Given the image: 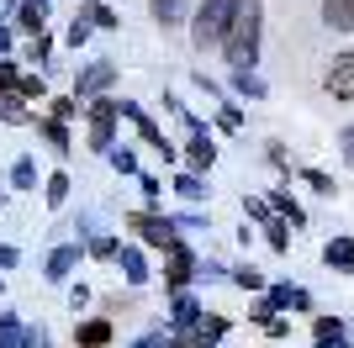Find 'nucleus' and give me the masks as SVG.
I'll use <instances>...</instances> for the list:
<instances>
[{
	"label": "nucleus",
	"instance_id": "1",
	"mask_svg": "<svg viewBox=\"0 0 354 348\" xmlns=\"http://www.w3.org/2000/svg\"><path fill=\"white\" fill-rule=\"evenodd\" d=\"M259 48H265V6L259 0H243L233 32L222 37L217 53L227 58V69H259Z\"/></svg>",
	"mask_w": 354,
	"mask_h": 348
},
{
	"label": "nucleus",
	"instance_id": "2",
	"mask_svg": "<svg viewBox=\"0 0 354 348\" xmlns=\"http://www.w3.org/2000/svg\"><path fill=\"white\" fill-rule=\"evenodd\" d=\"M238 11H243V0H201V6L191 11V43H196V53L222 48V37L233 32Z\"/></svg>",
	"mask_w": 354,
	"mask_h": 348
},
{
	"label": "nucleus",
	"instance_id": "3",
	"mask_svg": "<svg viewBox=\"0 0 354 348\" xmlns=\"http://www.w3.org/2000/svg\"><path fill=\"white\" fill-rule=\"evenodd\" d=\"M122 232L138 238L143 248H153V253H169V248L180 243V222L169 217V211H148V206L127 211V217H122Z\"/></svg>",
	"mask_w": 354,
	"mask_h": 348
},
{
	"label": "nucleus",
	"instance_id": "4",
	"mask_svg": "<svg viewBox=\"0 0 354 348\" xmlns=\"http://www.w3.org/2000/svg\"><path fill=\"white\" fill-rule=\"evenodd\" d=\"M159 280H164V296H180V290H191L196 280H201V253H196L185 238H180L169 253H164L159 264Z\"/></svg>",
	"mask_w": 354,
	"mask_h": 348
},
{
	"label": "nucleus",
	"instance_id": "5",
	"mask_svg": "<svg viewBox=\"0 0 354 348\" xmlns=\"http://www.w3.org/2000/svg\"><path fill=\"white\" fill-rule=\"evenodd\" d=\"M122 79V69L111 64V58H95V64H85V69H74V95L80 101H95V95H111Z\"/></svg>",
	"mask_w": 354,
	"mask_h": 348
},
{
	"label": "nucleus",
	"instance_id": "6",
	"mask_svg": "<svg viewBox=\"0 0 354 348\" xmlns=\"http://www.w3.org/2000/svg\"><path fill=\"white\" fill-rule=\"evenodd\" d=\"M201 317H207V306L196 301L191 290H180V296H169V311H164V327L175 338H185V333H196L201 327Z\"/></svg>",
	"mask_w": 354,
	"mask_h": 348
},
{
	"label": "nucleus",
	"instance_id": "7",
	"mask_svg": "<svg viewBox=\"0 0 354 348\" xmlns=\"http://www.w3.org/2000/svg\"><path fill=\"white\" fill-rule=\"evenodd\" d=\"M80 259H85V238H69V243H59V248L43 259V280H48V285H64V280L80 269Z\"/></svg>",
	"mask_w": 354,
	"mask_h": 348
},
{
	"label": "nucleus",
	"instance_id": "8",
	"mask_svg": "<svg viewBox=\"0 0 354 348\" xmlns=\"http://www.w3.org/2000/svg\"><path fill=\"white\" fill-rule=\"evenodd\" d=\"M117 269H122V285H148V280H159L153 275V264H148V248L138 243V238H127L122 243V253H117Z\"/></svg>",
	"mask_w": 354,
	"mask_h": 348
},
{
	"label": "nucleus",
	"instance_id": "9",
	"mask_svg": "<svg viewBox=\"0 0 354 348\" xmlns=\"http://www.w3.org/2000/svg\"><path fill=\"white\" fill-rule=\"evenodd\" d=\"M6 21H11L21 37H37V32H48V0H6Z\"/></svg>",
	"mask_w": 354,
	"mask_h": 348
},
{
	"label": "nucleus",
	"instance_id": "10",
	"mask_svg": "<svg viewBox=\"0 0 354 348\" xmlns=\"http://www.w3.org/2000/svg\"><path fill=\"white\" fill-rule=\"evenodd\" d=\"M111 338H117V317H106V311L74 322V348H111Z\"/></svg>",
	"mask_w": 354,
	"mask_h": 348
},
{
	"label": "nucleus",
	"instance_id": "11",
	"mask_svg": "<svg viewBox=\"0 0 354 348\" xmlns=\"http://www.w3.org/2000/svg\"><path fill=\"white\" fill-rule=\"evenodd\" d=\"M323 90L333 101H354V48L349 53H333V64H328V74H323Z\"/></svg>",
	"mask_w": 354,
	"mask_h": 348
},
{
	"label": "nucleus",
	"instance_id": "12",
	"mask_svg": "<svg viewBox=\"0 0 354 348\" xmlns=\"http://www.w3.org/2000/svg\"><path fill=\"white\" fill-rule=\"evenodd\" d=\"M180 164H185V169H196V174H212V164H217V143H212V132H207V137H185Z\"/></svg>",
	"mask_w": 354,
	"mask_h": 348
},
{
	"label": "nucleus",
	"instance_id": "13",
	"mask_svg": "<svg viewBox=\"0 0 354 348\" xmlns=\"http://www.w3.org/2000/svg\"><path fill=\"white\" fill-rule=\"evenodd\" d=\"M32 127H37V137H43V143L53 148V153H59V159H69V153H74L69 122H59V116H37V122H32Z\"/></svg>",
	"mask_w": 354,
	"mask_h": 348
},
{
	"label": "nucleus",
	"instance_id": "14",
	"mask_svg": "<svg viewBox=\"0 0 354 348\" xmlns=\"http://www.w3.org/2000/svg\"><path fill=\"white\" fill-rule=\"evenodd\" d=\"M249 322L259 327L265 338H291V322L275 311V306H265V296H254V306H249Z\"/></svg>",
	"mask_w": 354,
	"mask_h": 348
},
{
	"label": "nucleus",
	"instance_id": "15",
	"mask_svg": "<svg viewBox=\"0 0 354 348\" xmlns=\"http://www.w3.org/2000/svg\"><path fill=\"white\" fill-rule=\"evenodd\" d=\"M169 190H175L185 206H201L212 195V185H207V174H196V169H180L175 180H169Z\"/></svg>",
	"mask_w": 354,
	"mask_h": 348
},
{
	"label": "nucleus",
	"instance_id": "16",
	"mask_svg": "<svg viewBox=\"0 0 354 348\" xmlns=\"http://www.w3.org/2000/svg\"><path fill=\"white\" fill-rule=\"evenodd\" d=\"M312 348H349V327L339 317H312Z\"/></svg>",
	"mask_w": 354,
	"mask_h": 348
},
{
	"label": "nucleus",
	"instance_id": "17",
	"mask_svg": "<svg viewBox=\"0 0 354 348\" xmlns=\"http://www.w3.org/2000/svg\"><path fill=\"white\" fill-rule=\"evenodd\" d=\"M323 264L333 269V275H354V238H328L323 243Z\"/></svg>",
	"mask_w": 354,
	"mask_h": 348
},
{
	"label": "nucleus",
	"instance_id": "18",
	"mask_svg": "<svg viewBox=\"0 0 354 348\" xmlns=\"http://www.w3.org/2000/svg\"><path fill=\"white\" fill-rule=\"evenodd\" d=\"M0 122H6V127H32L37 111H32V101H21L16 90H0Z\"/></svg>",
	"mask_w": 354,
	"mask_h": 348
},
{
	"label": "nucleus",
	"instance_id": "19",
	"mask_svg": "<svg viewBox=\"0 0 354 348\" xmlns=\"http://www.w3.org/2000/svg\"><path fill=\"white\" fill-rule=\"evenodd\" d=\"M265 195H270V206H275V217H286L296 232L307 227V211H301V201L291 195V185H275V190H265Z\"/></svg>",
	"mask_w": 354,
	"mask_h": 348
},
{
	"label": "nucleus",
	"instance_id": "20",
	"mask_svg": "<svg viewBox=\"0 0 354 348\" xmlns=\"http://www.w3.org/2000/svg\"><path fill=\"white\" fill-rule=\"evenodd\" d=\"M122 243H127V238H117V232H90V238H85V259H95V264H117Z\"/></svg>",
	"mask_w": 354,
	"mask_h": 348
},
{
	"label": "nucleus",
	"instance_id": "21",
	"mask_svg": "<svg viewBox=\"0 0 354 348\" xmlns=\"http://www.w3.org/2000/svg\"><path fill=\"white\" fill-rule=\"evenodd\" d=\"M148 16L159 27H185L191 21V0H148Z\"/></svg>",
	"mask_w": 354,
	"mask_h": 348
},
{
	"label": "nucleus",
	"instance_id": "22",
	"mask_svg": "<svg viewBox=\"0 0 354 348\" xmlns=\"http://www.w3.org/2000/svg\"><path fill=\"white\" fill-rule=\"evenodd\" d=\"M227 85H233L238 101H265V95H270V85L254 69H233V74H227Z\"/></svg>",
	"mask_w": 354,
	"mask_h": 348
},
{
	"label": "nucleus",
	"instance_id": "23",
	"mask_svg": "<svg viewBox=\"0 0 354 348\" xmlns=\"http://www.w3.org/2000/svg\"><path fill=\"white\" fill-rule=\"evenodd\" d=\"M16 95H21V101H48V79H43V69H27V64H21V74H16Z\"/></svg>",
	"mask_w": 354,
	"mask_h": 348
},
{
	"label": "nucleus",
	"instance_id": "24",
	"mask_svg": "<svg viewBox=\"0 0 354 348\" xmlns=\"http://www.w3.org/2000/svg\"><path fill=\"white\" fill-rule=\"evenodd\" d=\"M106 164H111L122 180H138V174H143V164H138V148H133V143H117L111 153H106Z\"/></svg>",
	"mask_w": 354,
	"mask_h": 348
},
{
	"label": "nucleus",
	"instance_id": "25",
	"mask_svg": "<svg viewBox=\"0 0 354 348\" xmlns=\"http://www.w3.org/2000/svg\"><path fill=\"white\" fill-rule=\"evenodd\" d=\"M291 222H286V217H270L265 222V227H259V238H265V243H270V253H291Z\"/></svg>",
	"mask_w": 354,
	"mask_h": 348
},
{
	"label": "nucleus",
	"instance_id": "26",
	"mask_svg": "<svg viewBox=\"0 0 354 348\" xmlns=\"http://www.w3.org/2000/svg\"><path fill=\"white\" fill-rule=\"evenodd\" d=\"M323 27L354 32V0H323Z\"/></svg>",
	"mask_w": 354,
	"mask_h": 348
},
{
	"label": "nucleus",
	"instance_id": "27",
	"mask_svg": "<svg viewBox=\"0 0 354 348\" xmlns=\"http://www.w3.org/2000/svg\"><path fill=\"white\" fill-rule=\"evenodd\" d=\"M21 333H27V317L11 311V306H0V343H6V348H21Z\"/></svg>",
	"mask_w": 354,
	"mask_h": 348
},
{
	"label": "nucleus",
	"instance_id": "28",
	"mask_svg": "<svg viewBox=\"0 0 354 348\" xmlns=\"http://www.w3.org/2000/svg\"><path fill=\"white\" fill-rule=\"evenodd\" d=\"M227 285H238V290H243V296H259V290H265L270 280L259 275L254 264H233V275H227Z\"/></svg>",
	"mask_w": 354,
	"mask_h": 348
},
{
	"label": "nucleus",
	"instance_id": "29",
	"mask_svg": "<svg viewBox=\"0 0 354 348\" xmlns=\"http://www.w3.org/2000/svg\"><path fill=\"white\" fill-rule=\"evenodd\" d=\"M212 127H217V132H243V106H238V101H217Z\"/></svg>",
	"mask_w": 354,
	"mask_h": 348
},
{
	"label": "nucleus",
	"instance_id": "30",
	"mask_svg": "<svg viewBox=\"0 0 354 348\" xmlns=\"http://www.w3.org/2000/svg\"><path fill=\"white\" fill-rule=\"evenodd\" d=\"M69 190H74V185H69V174H64V169H53V174L43 180V201L53 206V211H59V206L69 201Z\"/></svg>",
	"mask_w": 354,
	"mask_h": 348
},
{
	"label": "nucleus",
	"instance_id": "31",
	"mask_svg": "<svg viewBox=\"0 0 354 348\" xmlns=\"http://www.w3.org/2000/svg\"><path fill=\"white\" fill-rule=\"evenodd\" d=\"M21 58H27L32 69H48V58H53V37H48V32H37V37H27V48H21Z\"/></svg>",
	"mask_w": 354,
	"mask_h": 348
},
{
	"label": "nucleus",
	"instance_id": "32",
	"mask_svg": "<svg viewBox=\"0 0 354 348\" xmlns=\"http://www.w3.org/2000/svg\"><path fill=\"white\" fill-rule=\"evenodd\" d=\"M11 190H21V195H27V190H37V159H27V153H21V159L11 164Z\"/></svg>",
	"mask_w": 354,
	"mask_h": 348
},
{
	"label": "nucleus",
	"instance_id": "33",
	"mask_svg": "<svg viewBox=\"0 0 354 348\" xmlns=\"http://www.w3.org/2000/svg\"><path fill=\"white\" fill-rule=\"evenodd\" d=\"M265 164L281 174V180H291V148H286L281 137H270V143H265Z\"/></svg>",
	"mask_w": 354,
	"mask_h": 348
},
{
	"label": "nucleus",
	"instance_id": "34",
	"mask_svg": "<svg viewBox=\"0 0 354 348\" xmlns=\"http://www.w3.org/2000/svg\"><path fill=\"white\" fill-rule=\"evenodd\" d=\"M80 11H85L90 21H95V32H117V27H122V21H117V11H111V6H101V0H85Z\"/></svg>",
	"mask_w": 354,
	"mask_h": 348
},
{
	"label": "nucleus",
	"instance_id": "35",
	"mask_svg": "<svg viewBox=\"0 0 354 348\" xmlns=\"http://www.w3.org/2000/svg\"><path fill=\"white\" fill-rule=\"evenodd\" d=\"M48 116L74 122V116H85V101H80V95H53V101H48Z\"/></svg>",
	"mask_w": 354,
	"mask_h": 348
},
{
	"label": "nucleus",
	"instance_id": "36",
	"mask_svg": "<svg viewBox=\"0 0 354 348\" xmlns=\"http://www.w3.org/2000/svg\"><path fill=\"white\" fill-rule=\"evenodd\" d=\"M296 180H301V185H307V190H317V195H328V201L339 195V185H333V174H323V169H301V174H296Z\"/></svg>",
	"mask_w": 354,
	"mask_h": 348
},
{
	"label": "nucleus",
	"instance_id": "37",
	"mask_svg": "<svg viewBox=\"0 0 354 348\" xmlns=\"http://www.w3.org/2000/svg\"><path fill=\"white\" fill-rule=\"evenodd\" d=\"M243 217H249L254 227H265V222L275 217V206H270V195H243Z\"/></svg>",
	"mask_w": 354,
	"mask_h": 348
},
{
	"label": "nucleus",
	"instance_id": "38",
	"mask_svg": "<svg viewBox=\"0 0 354 348\" xmlns=\"http://www.w3.org/2000/svg\"><path fill=\"white\" fill-rule=\"evenodd\" d=\"M138 190H143V206H148V211H164V185H159V174H138Z\"/></svg>",
	"mask_w": 354,
	"mask_h": 348
},
{
	"label": "nucleus",
	"instance_id": "39",
	"mask_svg": "<svg viewBox=\"0 0 354 348\" xmlns=\"http://www.w3.org/2000/svg\"><path fill=\"white\" fill-rule=\"evenodd\" d=\"M90 32H95V21H90L85 11H74L69 32H64V43H69V48H85V43H90Z\"/></svg>",
	"mask_w": 354,
	"mask_h": 348
},
{
	"label": "nucleus",
	"instance_id": "40",
	"mask_svg": "<svg viewBox=\"0 0 354 348\" xmlns=\"http://www.w3.org/2000/svg\"><path fill=\"white\" fill-rule=\"evenodd\" d=\"M127 348H185L175 333H164V327H153V333H143V338H133Z\"/></svg>",
	"mask_w": 354,
	"mask_h": 348
},
{
	"label": "nucleus",
	"instance_id": "41",
	"mask_svg": "<svg viewBox=\"0 0 354 348\" xmlns=\"http://www.w3.org/2000/svg\"><path fill=\"white\" fill-rule=\"evenodd\" d=\"M291 290L296 285H286V280H281V285H265L259 296H265V306H275V311H291Z\"/></svg>",
	"mask_w": 354,
	"mask_h": 348
},
{
	"label": "nucleus",
	"instance_id": "42",
	"mask_svg": "<svg viewBox=\"0 0 354 348\" xmlns=\"http://www.w3.org/2000/svg\"><path fill=\"white\" fill-rule=\"evenodd\" d=\"M175 222H180V232H207L212 227V217H207V211H196V206H191V211H175Z\"/></svg>",
	"mask_w": 354,
	"mask_h": 348
},
{
	"label": "nucleus",
	"instance_id": "43",
	"mask_svg": "<svg viewBox=\"0 0 354 348\" xmlns=\"http://www.w3.org/2000/svg\"><path fill=\"white\" fill-rule=\"evenodd\" d=\"M21 348H53V333H48L43 322H27V333H21Z\"/></svg>",
	"mask_w": 354,
	"mask_h": 348
},
{
	"label": "nucleus",
	"instance_id": "44",
	"mask_svg": "<svg viewBox=\"0 0 354 348\" xmlns=\"http://www.w3.org/2000/svg\"><path fill=\"white\" fill-rule=\"evenodd\" d=\"M227 275H233V264H217V259H201V280H207V285H227Z\"/></svg>",
	"mask_w": 354,
	"mask_h": 348
},
{
	"label": "nucleus",
	"instance_id": "45",
	"mask_svg": "<svg viewBox=\"0 0 354 348\" xmlns=\"http://www.w3.org/2000/svg\"><path fill=\"white\" fill-rule=\"evenodd\" d=\"M201 333L227 338V333H233V317H222V311H207V317H201Z\"/></svg>",
	"mask_w": 354,
	"mask_h": 348
},
{
	"label": "nucleus",
	"instance_id": "46",
	"mask_svg": "<svg viewBox=\"0 0 354 348\" xmlns=\"http://www.w3.org/2000/svg\"><path fill=\"white\" fill-rule=\"evenodd\" d=\"M180 343H185V348H222V338H212V333H201V327H196V333H185Z\"/></svg>",
	"mask_w": 354,
	"mask_h": 348
},
{
	"label": "nucleus",
	"instance_id": "47",
	"mask_svg": "<svg viewBox=\"0 0 354 348\" xmlns=\"http://www.w3.org/2000/svg\"><path fill=\"white\" fill-rule=\"evenodd\" d=\"M339 153H344V169H354V122L339 132Z\"/></svg>",
	"mask_w": 354,
	"mask_h": 348
},
{
	"label": "nucleus",
	"instance_id": "48",
	"mask_svg": "<svg viewBox=\"0 0 354 348\" xmlns=\"http://www.w3.org/2000/svg\"><path fill=\"white\" fill-rule=\"evenodd\" d=\"M101 311H106V317H122V311H133V296H106Z\"/></svg>",
	"mask_w": 354,
	"mask_h": 348
},
{
	"label": "nucleus",
	"instance_id": "49",
	"mask_svg": "<svg viewBox=\"0 0 354 348\" xmlns=\"http://www.w3.org/2000/svg\"><path fill=\"white\" fill-rule=\"evenodd\" d=\"M16 264H21V248H16V243H0V275H11Z\"/></svg>",
	"mask_w": 354,
	"mask_h": 348
},
{
	"label": "nucleus",
	"instance_id": "50",
	"mask_svg": "<svg viewBox=\"0 0 354 348\" xmlns=\"http://www.w3.org/2000/svg\"><path fill=\"white\" fill-rule=\"evenodd\" d=\"M191 79H196V90H207L212 101H227V95H222V85H217V79H207V69H196Z\"/></svg>",
	"mask_w": 354,
	"mask_h": 348
},
{
	"label": "nucleus",
	"instance_id": "51",
	"mask_svg": "<svg viewBox=\"0 0 354 348\" xmlns=\"http://www.w3.org/2000/svg\"><path fill=\"white\" fill-rule=\"evenodd\" d=\"M180 122H185V132H191V137H207V122H201L196 111H180Z\"/></svg>",
	"mask_w": 354,
	"mask_h": 348
},
{
	"label": "nucleus",
	"instance_id": "52",
	"mask_svg": "<svg viewBox=\"0 0 354 348\" xmlns=\"http://www.w3.org/2000/svg\"><path fill=\"white\" fill-rule=\"evenodd\" d=\"M291 311H301V317H307V311H312V290H301V285L291 290Z\"/></svg>",
	"mask_w": 354,
	"mask_h": 348
},
{
	"label": "nucleus",
	"instance_id": "53",
	"mask_svg": "<svg viewBox=\"0 0 354 348\" xmlns=\"http://www.w3.org/2000/svg\"><path fill=\"white\" fill-rule=\"evenodd\" d=\"M11 48H16V27H11V21H0V58L11 53Z\"/></svg>",
	"mask_w": 354,
	"mask_h": 348
},
{
	"label": "nucleus",
	"instance_id": "54",
	"mask_svg": "<svg viewBox=\"0 0 354 348\" xmlns=\"http://www.w3.org/2000/svg\"><path fill=\"white\" fill-rule=\"evenodd\" d=\"M69 306H74V311H80V306H90V285H74V290H69Z\"/></svg>",
	"mask_w": 354,
	"mask_h": 348
},
{
	"label": "nucleus",
	"instance_id": "55",
	"mask_svg": "<svg viewBox=\"0 0 354 348\" xmlns=\"http://www.w3.org/2000/svg\"><path fill=\"white\" fill-rule=\"evenodd\" d=\"M0 296H6V280H0Z\"/></svg>",
	"mask_w": 354,
	"mask_h": 348
},
{
	"label": "nucleus",
	"instance_id": "56",
	"mask_svg": "<svg viewBox=\"0 0 354 348\" xmlns=\"http://www.w3.org/2000/svg\"><path fill=\"white\" fill-rule=\"evenodd\" d=\"M0 206H6V195H0Z\"/></svg>",
	"mask_w": 354,
	"mask_h": 348
},
{
	"label": "nucleus",
	"instance_id": "57",
	"mask_svg": "<svg viewBox=\"0 0 354 348\" xmlns=\"http://www.w3.org/2000/svg\"><path fill=\"white\" fill-rule=\"evenodd\" d=\"M0 348H6V343H0Z\"/></svg>",
	"mask_w": 354,
	"mask_h": 348
}]
</instances>
